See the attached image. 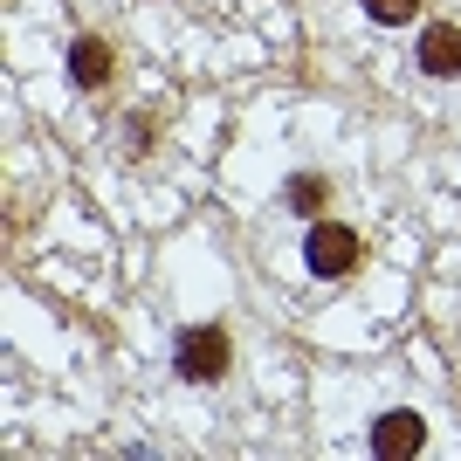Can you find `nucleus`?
<instances>
[{
	"instance_id": "obj_1",
	"label": "nucleus",
	"mask_w": 461,
	"mask_h": 461,
	"mask_svg": "<svg viewBox=\"0 0 461 461\" xmlns=\"http://www.w3.org/2000/svg\"><path fill=\"white\" fill-rule=\"evenodd\" d=\"M173 366H179V379H193V385H213V379H228V366H234V345H228V330H221V324H193L186 338L173 345Z\"/></svg>"
},
{
	"instance_id": "obj_2",
	"label": "nucleus",
	"mask_w": 461,
	"mask_h": 461,
	"mask_svg": "<svg viewBox=\"0 0 461 461\" xmlns=\"http://www.w3.org/2000/svg\"><path fill=\"white\" fill-rule=\"evenodd\" d=\"M303 255H310V276H324V283H345V276L366 262V241H358L345 221H317V228H310V241H303Z\"/></svg>"
},
{
	"instance_id": "obj_3",
	"label": "nucleus",
	"mask_w": 461,
	"mask_h": 461,
	"mask_svg": "<svg viewBox=\"0 0 461 461\" xmlns=\"http://www.w3.org/2000/svg\"><path fill=\"white\" fill-rule=\"evenodd\" d=\"M427 447V420L420 413H379V420H372V455L379 461H406V455H420Z\"/></svg>"
},
{
	"instance_id": "obj_4",
	"label": "nucleus",
	"mask_w": 461,
	"mask_h": 461,
	"mask_svg": "<svg viewBox=\"0 0 461 461\" xmlns=\"http://www.w3.org/2000/svg\"><path fill=\"white\" fill-rule=\"evenodd\" d=\"M111 77H117V49H111L104 35H77V41H69V83L104 90Z\"/></svg>"
},
{
	"instance_id": "obj_5",
	"label": "nucleus",
	"mask_w": 461,
	"mask_h": 461,
	"mask_svg": "<svg viewBox=\"0 0 461 461\" xmlns=\"http://www.w3.org/2000/svg\"><path fill=\"white\" fill-rule=\"evenodd\" d=\"M420 69H427V77H461V28H455V21H434V28H427V35H420Z\"/></svg>"
},
{
	"instance_id": "obj_6",
	"label": "nucleus",
	"mask_w": 461,
	"mask_h": 461,
	"mask_svg": "<svg viewBox=\"0 0 461 461\" xmlns=\"http://www.w3.org/2000/svg\"><path fill=\"white\" fill-rule=\"evenodd\" d=\"M324 200H330V186L317 173H310V179H289V207H296V213H324Z\"/></svg>"
},
{
	"instance_id": "obj_7",
	"label": "nucleus",
	"mask_w": 461,
	"mask_h": 461,
	"mask_svg": "<svg viewBox=\"0 0 461 461\" xmlns=\"http://www.w3.org/2000/svg\"><path fill=\"white\" fill-rule=\"evenodd\" d=\"M366 14L379 21V28H406V21L420 14V0H366Z\"/></svg>"
}]
</instances>
